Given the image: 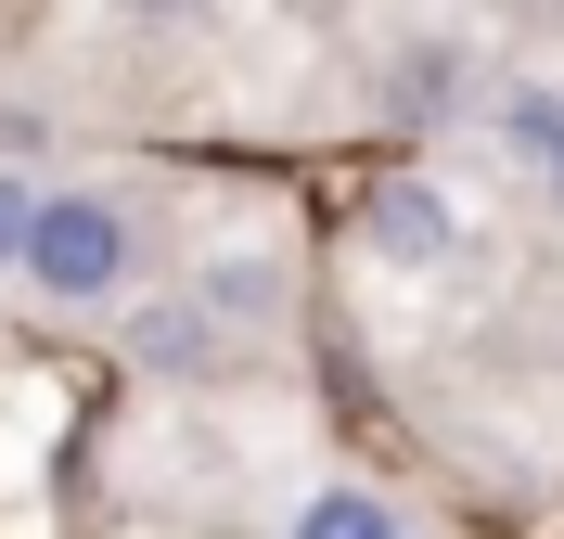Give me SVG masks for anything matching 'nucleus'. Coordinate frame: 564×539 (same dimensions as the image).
Wrapping results in <instances>:
<instances>
[{"label": "nucleus", "mask_w": 564, "mask_h": 539, "mask_svg": "<svg viewBox=\"0 0 564 539\" xmlns=\"http://www.w3.org/2000/svg\"><path fill=\"white\" fill-rule=\"evenodd\" d=\"M26 231H39V180L0 168V270H26Z\"/></svg>", "instance_id": "obj_4"}, {"label": "nucleus", "mask_w": 564, "mask_h": 539, "mask_svg": "<svg viewBox=\"0 0 564 539\" xmlns=\"http://www.w3.org/2000/svg\"><path fill=\"white\" fill-rule=\"evenodd\" d=\"M129 206L116 193H39V231H26V283L52 295V309H90V295L129 283Z\"/></svg>", "instance_id": "obj_1"}, {"label": "nucleus", "mask_w": 564, "mask_h": 539, "mask_svg": "<svg viewBox=\"0 0 564 539\" xmlns=\"http://www.w3.org/2000/svg\"><path fill=\"white\" fill-rule=\"evenodd\" d=\"M372 245H386V257H436V245H449V206H436L423 180H398L386 206H372Z\"/></svg>", "instance_id": "obj_2"}, {"label": "nucleus", "mask_w": 564, "mask_h": 539, "mask_svg": "<svg viewBox=\"0 0 564 539\" xmlns=\"http://www.w3.org/2000/svg\"><path fill=\"white\" fill-rule=\"evenodd\" d=\"M141 359H167V373H193V359H206V322H180V309H154V322H141Z\"/></svg>", "instance_id": "obj_5"}, {"label": "nucleus", "mask_w": 564, "mask_h": 539, "mask_svg": "<svg viewBox=\"0 0 564 539\" xmlns=\"http://www.w3.org/2000/svg\"><path fill=\"white\" fill-rule=\"evenodd\" d=\"M295 539H398V502H372V488H321V502L295 514Z\"/></svg>", "instance_id": "obj_3"}, {"label": "nucleus", "mask_w": 564, "mask_h": 539, "mask_svg": "<svg viewBox=\"0 0 564 539\" xmlns=\"http://www.w3.org/2000/svg\"><path fill=\"white\" fill-rule=\"evenodd\" d=\"M527 154L552 168V193H564V104H527Z\"/></svg>", "instance_id": "obj_6"}]
</instances>
